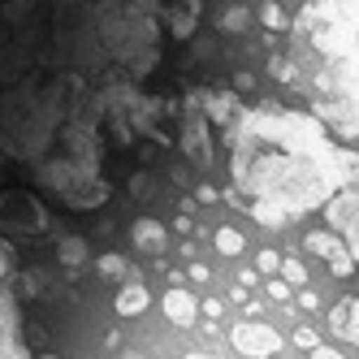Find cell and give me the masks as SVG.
Wrapping results in <instances>:
<instances>
[{
  "instance_id": "obj_1",
  "label": "cell",
  "mask_w": 359,
  "mask_h": 359,
  "mask_svg": "<svg viewBox=\"0 0 359 359\" xmlns=\"http://www.w3.org/2000/svg\"><path fill=\"white\" fill-rule=\"evenodd\" d=\"M229 147V199L277 229L359 187V151L333 143L312 113L294 109H243L225 121Z\"/></svg>"
},
{
  "instance_id": "obj_2",
  "label": "cell",
  "mask_w": 359,
  "mask_h": 359,
  "mask_svg": "<svg viewBox=\"0 0 359 359\" xmlns=\"http://www.w3.org/2000/svg\"><path fill=\"white\" fill-rule=\"evenodd\" d=\"M273 69L307 95L325 130L359 143V0H307Z\"/></svg>"
},
{
  "instance_id": "obj_3",
  "label": "cell",
  "mask_w": 359,
  "mask_h": 359,
  "mask_svg": "<svg viewBox=\"0 0 359 359\" xmlns=\"http://www.w3.org/2000/svg\"><path fill=\"white\" fill-rule=\"evenodd\" d=\"M325 221H329V229H338V234H342V247L351 251V260L359 269V187L333 195L325 203Z\"/></svg>"
},
{
  "instance_id": "obj_4",
  "label": "cell",
  "mask_w": 359,
  "mask_h": 359,
  "mask_svg": "<svg viewBox=\"0 0 359 359\" xmlns=\"http://www.w3.org/2000/svg\"><path fill=\"white\" fill-rule=\"evenodd\" d=\"M229 342H234V351L247 355V359H269V355L281 351V338H277L269 325H260V320H243V325H234Z\"/></svg>"
},
{
  "instance_id": "obj_5",
  "label": "cell",
  "mask_w": 359,
  "mask_h": 359,
  "mask_svg": "<svg viewBox=\"0 0 359 359\" xmlns=\"http://www.w3.org/2000/svg\"><path fill=\"white\" fill-rule=\"evenodd\" d=\"M182 147H187V156L195 165H208L212 161V143H208V121H203L199 113V100L191 95L187 100V121H182Z\"/></svg>"
},
{
  "instance_id": "obj_6",
  "label": "cell",
  "mask_w": 359,
  "mask_h": 359,
  "mask_svg": "<svg viewBox=\"0 0 359 359\" xmlns=\"http://www.w3.org/2000/svg\"><path fill=\"white\" fill-rule=\"evenodd\" d=\"M307 251L312 255H325L329 260V269H333V277H351L355 273V260H351V251L333 238V234H325V229H316V234H307Z\"/></svg>"
},
{
  "instance_id": "obj_7",
  "label": "cell",
  "mask_w": 359,
  "mask_h": 359,
  "mask_svg": "<svg viewBox=\"0 0 359 359\" xmlns=\"http://www.w3.org/2000/svg\"><path fill=\"white\" fill-rule=\"evenodd\" d=\"M329 329L346 342H359V299H346L329 312Z\"/></svg>"
},
{
  "instance_id": "obj_8",
  "label": "cell",
  "mask_w": 359,
  "mask_h": 359,
  "mask_svg": "<svg viewBox=\"0 0 359 359\" xmlns=\"http://www.w3.org/2000/svg\"><path fill=\"white\" fill-rule=\"evenodd\" d=\"M165 316L173 320V325H195V316H199V303L187 294V290H165Z\"/></svg>"
},
{
  "instance_id": "obj_9",
  "label": "cell",
  "mask_w": 359,
  "mask_h": 359,
  "mask_svg": "<svg viewBox=\"0 0 359 359\" xmlns=\"http://www.w3.org/2000/svg\"><path fill=\"white\" fill-rule=\"evenodd\" d=\"M147 303H151V294L139 286V281H126L121 294H117V312L121 316H139V312H147Z\"/></svg>"
},
{
  "instance_id": "obj_10",
  "label": "cell",
  "mask_w": 359,
  "mask_h": 359,
  "mask_svg": "<svg viewBox=\"0 0 359 359\" xmlns=\"http://www.w3.org/2000/svg\"><path fill=\"white\" fill-rule=\"evenodd\" d=\"M135 243H139V247H147V251L165 247V225H161V221H151V217L135 221Z\"/></svg>"
},
{
  "instance_id": "obj_11",
  "label": "cell",
  "mask_w": 359,
  "mask_h": 359,
  "mask_svg": "<svg viewBox=\"0 0 359 359\" xmlns=\"http://www.w3.org/2000/svg\"><path fill=\"white\" fill-rule=\"evenodd\" d=\"M217 27H221L225 35H243V31L251 27V9H243V5H229V9H221Z\"/></svg>"
},
{
  "instance_id": "obj_12",
  "label": "cell",
  "mask_w": 359,
  "mask_h": 359,
  "mask_svg": "<svg viewBox=\"0 0 359 359\" xmlns=\"http://www.w3.org/2000/svg\"><path fill=\"white\" fill-rule=\"evenodd\" d=\"M195 13H199L195 5L173 9V13H169V35H173V39H191V35H195Z\"/></svg>"
},
{
  "instance_id": "obj_13",
  "label": "cell",
  "mask_w": 359,
  "mask_h": 359,
  "mask_svg": "<svg viewBox=\"0 0 359 359\" xmlns=\"http://www.w3.org/2000/svg\"><path fill=\"white\" fill-rule=\"evenodd\" d=\"M217 251L229 255V260H238V255H243V234H238L234 225H221L217 229Z\"/></svg>"
},
{
  "instance_id": "obj_14",
  "label": "cell",
  "mask_w": 359,
  "mask_h": 359,
  "mask_svg": "<svg viewBox=\"0 0 359 359\" xmlns=\"http://www.w3.org/2000/svg\"><path fill=\"white\" fill-rule=\"evenodd\" d=\"M281 273H286V286H307V264L294 255H281Z\"/></svg>"
},
{
  "instance_id": "obj_15",
  "label": "cell",
  "mask_w": 359,
  "mask_h": 359,
  "mask_svg": "<svg viewBox=\"0 0 359 359\" xmlns=\"http://www.w3.org/2000/svg\"><path fill=\"white\" fill-rule=\"evenodd\" d=\"M260 22H264V31H286V27H290L286 13H281V5H273V0L260 9Z\"/></svg>"
},
{
  "instance_id": "obj_16",
  "label": "cell",
  "mask_w": 359,
  "mask_h": 359,
  "mask_svg": "<svg viewBox=\"0 0 359 359\" xmlns=\"http://www.w3.org/2000/svg\"><path fill=\"white\" fill-rule=\"evenodd\" d=\"M255 264H260V273H264V277H269V273H277V269H281V255H277V251H269V247H264V251H260V255H255Z\"/></svg>"
},
{
  "instance_id": "obj_17",
  "label": "cell",
  "mask_w": 359,
  "mask_h": 359,
  "mask_svg": "<svg viewBox=\"0 0 359 359\" xmlns=\"http://www.w3.org/2000/svg\"><path fill=\"white\" fill-rule=\"evenodd\" d=\"M294 346H307V351H316L320 342H316V333L307 329V325H299V329H294Z\"/></svg>"
},
{
  "instance_id": "obj_18",
  "label": "cell",
  "mask_w": 359,
  "mask_h": 359,
  "mask_svg": "<svg viewBox=\"0 0 359 359\" xmlns=\"http://www.w3.org/2000/svg\"><path fill=\"white\" fill-rule=\"evenodd\" d=\"M100 273H104V277H121V273H126V264L117 260V255H104V260H100Z\"/></svg>"
},
{
  "instance_id": "obj_19",
  "label": "cell",
  "mask_w": 359,
  "mask_h": 359,
  "mask_svg": "<svg viewBox=\"0 0 359 359\" xmlns=\"http://www.w3.org/2000/svg\"><path fill=\"white\" fill-rule=\"evenodd\" d=\"M269 294L273 299H290V286H286V281H269Z\"/></svg>"
},
{
  "instance_id": "obj_20",
  "label": "cell",
  "mask_w": 359,
  "mask_h": 359,
  "mask_svg": "<svg viewBox=\"0 0 359 359\" xmlns=\"http://www.w3.org/2000/svg\"><path fill=\"white\" fill-rule=\"evenodd\" d=\"M312 359H342V351H333V346H316Z\"/></svg>"
},
{
  "instance_id": "obj_21",
  "label": "cell",
  "mask_w": 359,
  "mask_h": 359,
  "mask_svg": "<svg viewBox=\"0 0 359 359\" xmlns=\"http://www.w3.org/2000/svg\"><path fill=\"white\" fill-rule=\"evenodd\" d=\"M65 260H83V243H65Z\"/></svg>"
},
{
  "instance_id": "obj_22",
  "label": "cell",
  "mask_w": 359,
  "mask_h": 359,
  "mask_svg": "<svg viewBox=\"0 0 359 359\" xmlns=\"http://www.w3.org/2000/svg\"><path fill=\"white\" fill-rule=\"evenodd\" d=\"M195 195H199V203H212V199H217V191H212V187H208V182H203V187H199V191H195Z\"/></svg>"
},
{
  "instance_id": "obj_23",
  "label": "cell",
  "mask_w": 359,
  "mask_h": 359,
  "mask_svg": "<svg viewBox=\"0 0 359 359\" xmlns=\"http://www.w3.org/2000/svg\"><path fill=\"white\" fill-rule=\"evenodd\" d=\"M203 312H208V316H212V320H217V316H221V312H225V307H221V303H217V299H208V303H203Z\"/></svg>"
},
{
  "instance_id": "obj_24",
  "label": "cell",
  "mask_w": 359,
  "mask_h": 359,
  "mask_svg": "<svg viewBox=\"0 0 359 359\" xmlns=\"http://www.w3.org/2000/svg\"><path fill=\"white\" fill-rule=\"evenodd\" d=\"M191 281H208V269H203V264H191Z\"/></svg>"
},
{
  "instance_id": "obj_25",
  "label": "cell",
  "mask_w": 359,
  "mask_h": 359,
  "mask_svg": "<svg viewBox=\"0 0 359 359\" xmlns=\"http://www.w3.org/2000/svg\"><path fill=\"white\" fill-rule=\"evenodd\" d=\"M187 359H212V355H208V351H191Z\"/></svg>"
},
{
  "instance_id": "obj_26",
  "label": "cell",
  "mask_w": 359,
  "mask_h": 359,
  "mask_svg": "<svg viewBox=\"0 0 359 359\" xmlns=\"http://www.w3.org/2000/svg\"><path fill=\"white\" fill-rule=\"evenodd\" d=\"M48 359H53V355H48Z\"/></svg>"
}]
</instances>
